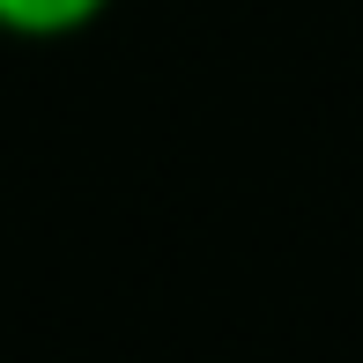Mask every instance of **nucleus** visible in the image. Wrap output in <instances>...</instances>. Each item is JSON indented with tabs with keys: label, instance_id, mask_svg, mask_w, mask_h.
Listing matches in <instances>:
<instances>
[{
	"label": "nucleus",
	"instance_id": "f257e3e1",
	"mask_svg": "<svg viewBox=\"0 0 363 363\" xmlns=\"http://www.w3.org/2000/svg\"><path fill=\"white\" fill-rule=\"evenodd\" d=\"M111 15V0H0V38H23V45H60L82 38Z\"/></svg>",
	"mask_w": 363,
	"mask_h": 363
}]
</instances>
